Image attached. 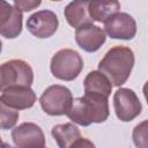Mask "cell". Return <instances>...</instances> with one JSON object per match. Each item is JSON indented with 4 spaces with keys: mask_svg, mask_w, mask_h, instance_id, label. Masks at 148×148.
I'll use <instances>...</instances> for the list:
<instances>
[{
    "mask_svg": "<svg viewBox=\"0 0 148 148\" xmlns=\"http://www.w3.org/2000/svg\"><path fill=\"white\" fill-rule=\"evenodd\" d=\"M88 10L92 21L104 23L112 15L119 13L120 2L119 0H90Z\"/></svg>",
    "mask_w": 148,
    "mask_h": 148,
    "instance_id": "5bb4252c",
    "label": "cell"
},
{
    "mask_svg": "<svg viewBox=\"0 0 148 148\" xmlns=\"http://www.w3.org/2000/svg\"><path fill=\"white\" fill-rule=\"evenodd\" d=\"M0 98L10 108L16 110H24L31 108L36 102V94L30 87L9 86L2 89Z\"/></svg>",
    "mask_w": 148,
    "mask_h": 148,
    "instance_id": "7c38bea8",
    "label": "cell"
},
{
    "mask_svg": "<svg viewBox=\"0 0 148 148\" xmlns=\"http://www.w3.org/2000/svg\"><path fill=\"white\" fill-rule=\"evenodd\" d=\"M51 134L60 148H73L74 143L81 138L77 126L72 123L59 124L52 127Z\"/></svg>",
    "mask_w": 148,
    "mask_h": 148,
    "instance_id": "9a60e30c",
    "label": "cell"
},
{
    "mask_svg": "<svg viewBox=\"0 0 148 148\" xmlns=\"http://www.w3.org/2000/svg\"><path fill=\"white\" fill-rule=\"evenodd\" d=\"M77 147H94V143L90 142L88 139L84 138H80L73 146V148H77Z\"/></svg>",
    "mask_w": 148,
    "mask_h": 148,
    "instance_id": "ffe728a7",
    "label": "cell"
},
{
    "mask_svg": "<svg viewBox=\"0 0 148 148\" xmlns=\"http://www.w3.org/2000/svg\"><path fill=\"white\" fill-rule=\"evenodd\" d=\"M84 92L99 94L109 98L112 91V84L109 79L99 71H91L87 74L84 81Z\"/></svg>",
    "mask_w": 148,
    "mask_h": 148,
    "instance_id": "2e32d148",
    "label": "cell"
},
{
    "mask_svg": "<svg viewBox=\"0 0 148 148\" xmlns=\"http://www.w3.org/2000/svg\"><path fill=\"white\" fill-rule=\"evenodd\" d=\"M134 66V53L130 47H111L98 64V71L103 73L112 86H123L131 75Z\"/></svg>",
    "mask_w": 148,
    "mask_h": 148,
    "instance_id": "7a4b0ae2",
    "label": "cell"
},
{
    "mask_svg": "<svg viewBox=\"0 0 148 148\" xmlns=\"http://www.w3.org/2000/svg\"><path fill=\"white\" fill-rule=\"evenodd\" d=\"M1 50H2V43H1V40H0V52H1Z\"/></svg>",
    "mask_w": 148,
    "mask_h": 148,
    "instance_id": "7402d4cb",
    "label": "cell"
},
{
    "mask_svg": "<svg viewBox=\"0 0 148 148\" xmlns=\"http://www.w3.org/2000/svg\"><path fill=\"white\" fill-rule=\"evenodd\" d=\"M83 68L80 53L72 49H62L54 53L51 59L50 69L54 77L62 81H73Z\"/></svg>",
    "mask_w": 148,
    "mask_h": 148,
    "instance_id": "3957f363",
    "label": "cell"
},
{
    "mask_svg": "<svg viewBox=\"0 0 148 148\" xmlns=\"http://www.w3.org/2000/svg\"><path fill=\"white\" fill-rule=\"evenodd\" d=\"M18 120V111L10 108L0 98V130H9Z\"/></svg>",
    "mask_w": 148,
    "mask_h": 148,
    "instance_id": "e0dca14e",
    "label": "cell"
},
{
    "mask_svg": "<svg viewBox=\"0 0 148 148\" xmlns=\"http://www.w3.org/2000/svg\"><path fill=\"white\" fill-rule=\"evenodd\" d=\"M52 1H60V0H52Z\"/></svg>",
    "mask_w": 148,
    "mask_h": 148,
    "instance_id": "603a6c76",
    "label": "cell"
},
{
    "mask_svg": "<svg viewBox=\"0 0 148 148\" xmlns=\"http://www.w3.org/2000/svg\"><path fill=\"white\" fill-rule=\"evenodd\" d=\"M106 36L102 28L92 23L83 24L76 28L75 42L86 52H96L105 43Z\"/></svg>",
    "mask_w": 148,
    "mask_h": 148,
    "instance_id": "8fae6325",
    "label": "cell"
},
{
    "mask_svg": "<svg viewBox=\"0 0 148 148\" xmlns=\"http://www.w3.org/2000/svg\"><path fill=\"white\" fill-rule=\"evenodd\" d=\"M109 113L108 97L99 94L84 92L82 97L73 99L66 114L73 123L81 126H89L92 123H104Z\"/></svg>",
    "mask_w": 148,
    "mask_h": 148,
    "instance_id": "6da1fadb",
    "label": "cell"
},
{
    "mask_svg": "<svg viewBox=\"0 0 148 148\" xmlns=\"http://www.w3.org/2000/svg\"><path fill=\"white\" fill-rule=\"evenodd\" d=\"M133 141L136 147H147V120L136 125L133 130Z\"/></svg>",
    "mask_w": 148,
    "mask_h": 148,
    "instance_id": "ac0fdd59",
    "label": "cell"
},
{
    "mask_svg": "<svg viewBox=\"0 0 148 148\" xmlns=\"http://www.w3.org/2000/svg\"><path fill=\"white\" fill-rule=\"evenodd\" d=\"M12 139L20 148H43L45 136L42 128L34 123H22L12 131Z\"/></svg>",
    "mask_w": 148,
    "mask_h": 148,
    "instance_id": "ba28073f",
    "label": "cell"
},
{
    "mask_svg": "<svg viewBox=\"0 0 148 148\" xmlns=\"http://www.w3.org/2000/svg\"><path fill=\"white\" fill-rule=\"evenodd\" d=\"M2 146H6V145L2 142V140H1V138H0V147H2Z\"/></svg>",
    "mask_w": 148,
    "mask_h": 148,
    "instance_id": "44dd1931",
    "label": "cell"
},
{
    "mask_svg": "<svg viewBox=\"0 0 148 148\" xmlns=\"http://www.w3.org/2000/svg\"><path fill=\"white\" fill-rule=\"evenodd\" d=\"M59 25L57 15L49 9L32 14L27 21L28 31L37 38H49L56 34Z\"/></svg>",
    "mask_w": 148,
    "mask_h": 148,
    "instance_id": "52a82bcc",
    "label": "cell"
},
{
    "mask_svg": "<svg viewBox=\"0 0 148 148\" xmlns=\"http://www.w3.org/2000/svg\"><path fill=\"white\" fill-rule=\"evenodd\" d=\"M22 12L5 0H0V35L16 38L22 32Z\"/></svg>",
    "mask_w": 148,
    "mask_h": 148,
    "instance_id": "30bf717a",
    "label": "cell"
},
{
    "mask_svg": "<svg viewBox=\"0 0 148 148\" xmlns=\"http://www.w3.org/2000/svg\"><path fill=\"white\" fill-rule=\"evenodd\" d=\"M15 7L21 12H30L39 7L42 0H13Z\"/></svg>",
    "mask_w": 148,
    "mask_h": 148,
    "instance_id": "d6986e66",
    "label": "cell"
},
{
    "mask_svg": "<svg viewBox=\"0 0 148 148\" xmlns=\"http://www.w3.org/2000/svg\"><path fill=\"white\" fill-rule=\"evenodd\" d=\"M113 108L116 116L121 121H131L142 110L141 102L136 94L128 88H119L113 95Z\"/></svg>",
    "mask_w": 148,
    "mask_h": 148,
    "instance_id": "8992f818",
    "label": "cell"
},
{
    "mask_svg": "<svg viewBox=\"0 0 148 148\" xmlns=\"http://www.w3.org/2000/svg\"><path fill=\"white\" fill-rule=\"evenodd\" d=\"M73 95L71 90L60 84L47 87L39 98L43 111L49 116L66 114L72 105Z\"/></svg>",
    "mask_w": 148,
    "mask_h": 148,
    "instance_id": "5b68a950",
    "label": "cell"
},
{
    "mask_svg": "<svg viewBox=\"0 0 148 148\" xmlns=\"http://www.w3.org/2000/svg\"><path fill=\"white\" fill-rule=\"evenodd\" d=\"M32 81V68L24 60L12 59L0 65V91L9 86L30 87Z\"/></svg>",
    "mask_w": 148,
    "mask_h": 148,
    "instance_id": "277c9868",
    "label": "cell"
},
{
    "mask_svg": "<svg viewBox=\"0 0 148 148\" xmlns=\"http://www.w3.org/2000/svg\"><path fill=\"white\" fill-rule=\"evenodd\" d=\"M89 1L90 0H73L66 6L64 15L71 27L76 29L83 24H89L94 22L88 10Z\"/></svg>",
    "mask_w": 148,
    "mask_h": 148,
    "instance_id": "4fadbf2b",
    "label": "cell"
},
{
    "mask_svg": "<svg viewBox=\"0 0 148 148\" xmlns=\"http://www.w3.org/2000/svg\"><path fill=\"white\" fill-rule=\"evenodd\" d=\"M105 32L113 39H132L136 34L135 20L127 13H117L104 22Z\"/></svg>",
    "mask_w": 148,
    "mask_h": 148,
    "instance_id": "9c48e42d",
    "label": "cell"
}]
</instances>
